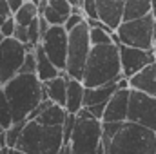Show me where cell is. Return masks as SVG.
I'll use <instances>...</instances> for the list:
<instances>
[{"label":"cell","mask_w":156,"mask_h":154,"mask_svg":"<svg viewBox=\"0 0 156 154\" xmlns=\"http://www.w3.org/2000/svg\"><path fill=\"white\" fill-rule=\"evenodd\" d=\"M104 154H156V134L131 121L102 123Z\"/></svg>","instance_id":"cell-1"},{"label":"cell","mask_w":156,"mask_h":154,"mask_svg":"<svg viewBox=\"0 0 156 154\" xmlns=\"http://www.w3.org/2000/svg\"><path fill=\"white\" fill-rule=\"evenodd\" d=\"M2 93L9 103L13 123L27 121V116L44 100H47L44 83L37 78V75H16L2 87Z\"/></svg>","instance_id":"cell-2"},{"label":"cell","mask_w":156,"mask_h":154,"mask_svg":"<svg viewBox=\"0 0 156 154\" xmlns=\"http://www.w3.org/2000/svg\"><path fill=\"white\" fill-rule=\"evenodd\" d=\"M120 80H123V76H122L120 53H118L116 44L91 47V53L82 75L83 87L93 89L107 83H116Z\"/></svg>","instance_id":"cell-3"},{"label":"cell","mask_w":156,"mask_h":154,"mask_svg":"<svg viewBox=\"0 0 156 154\" xmlns=\"http://www.w3.org/2000/svg\"><path fill=\"white\" fill-rule=\"evenodd\" d=\"M62 145V127H44L37 121H26L15 149L26 154H58Z\"/></svg>","instance_id":"cell-4"},{"label":"cell","mask_w":156,"mask_h":154,"mask_svg":"<svg viewBox=\"0 0 156 154\" xmlns=\"http://www.w3.org/2000/svg\"><path fill=\"white\" fill-rule=\"evenodd\" d=\"M102 147V121L93 118L85 109L76 114L75 131L69 140L71 154H96Z\"/></svg>","instance_id":"cell-5"},{"label":"cell","mask_w":156,"mask_h":154,"mask_svg":"<svg viewBox=\"0 0 156 154\" xmlns=\"http://www.w3.org/2000/svg\"><path fill=\"white\" fill-rule=\"evenodd\" d=\"M154 16L153 13L133 22H122V26L115 31L116 45L134 47L142 51L153 53L154 47Z\"/></svg>","instance_id":"cell-6"},{"label":"cell","mask_w":156,"mask_h":154,"mask_svg":"<svg viewBox=\"0 0 156 154\" xmlns=\"http://www.w3.org/2000/svg\"><path fill=\"white\" fill-rule=\"evenodd\" d=\"M91 53L89 42V26L87 22L80 24L76 29L67 33V60H66V75L71 80L82 82L83 67Z\"/></svg>","instance_id":"cell-7"},{"label":"cell","mask_w":156,"mask_h":154,"mask_svg":"<svg viewBox=\"0 0 156 154\" xmlns=\"http://www.w3.org/2000/svg\"><path fill=\"white\" fill-rule=\"evenodd\" d=\"M127 121L136 123L144 129H149L151 132L156 134V100L131 89Z\"/></svg>","instance_id":"cell-8"},{"label":"cell","mask_w":156,"mask_h":154,"mask_svg":"<svg viewBox=\"0 0 156 154\" xmlns=\"http://www.w3.org/2000/svg\"><path fill=\"white\" fill-rule=\"evenodd\" d=\"M27 51L15 38H4L0 44V82L2 87L20 73Z\"/></svg>","instance_id":"cell-9"},{"label":"cell","mask_w":156,"mask_h":154,"mask_svg":"<svg viewBox=\"0 0 156 154\" xmlns=\"http://www.w3.org/2000/svg\"><path fill=\"white\" fill-rule=\"evenodd\" d=\"M42 51L49 58V62L60 71L66 73V60H67V33L64 27H49L40 42Z\"/></svg>","instance_id":"cell-10"},{"label":"cell","mask_w":156,"mask_h":154,"mask_svg":"<svg viewBox=\"0 0 156 154\" xmlns=\"http://www.w3.org/2000/svg\"><path fill=\"white\" fill-rule=\"evenodd\" d=\"M118 53H120L122 76L125 78V80L133 78L134 75H138L140 71H144L145 67H149L151 64L156 62V58H154L153 53L142 51V49H134V47L118 45Z\"/></svg>","instance_id":"cell-11"},{"label":"cell","mask_w":156,"mask_h":154,"mask_svg":"<svg viewBox=\"0 0 156 154\" xmlns=\"http://www.w3.org/2000/svg\"><path fill=\"white\" fill-rule=\"evenodd\" d=\"M123 0H96L98 22L115 33L123 22Z\"/></svg>","instance_id":"cell-12"},{"label":"cell","mask_w":156,"mask_h":154,"mask_svg":"<svg viewBox=\"0 0 156 154\" xmlns=\"http://www.w3.org/2000/svg\"><path fill=\"white\" fill-rule=\"evenodd\" d=\"M129 87H122L113 94V98L107 102L105 111L102 116V123H122L127 121V111H129Z\"/></svg>","instance_id":"cell-13"},{"label":"cell","mask_w":156,"mask_h":154,"mask_svg":"<svg viewBox=\"0 0 156 154\" xmlns=\"http://www.w3.org/2000/svg\"><path fill=\"white\" fill-rule=\"evenodd\" d=\"M122 87H129L127 80H120L116 83H107V85H100V87H93V89H85L83 91V109H91V107H98V105H107V102L113 98V94Z\"/></svg>","instance_id":"cell-14"},{"label":"cell","mask_w":156,"mask_h":154,"mask_svg":"<svg viewBox=\"0 0 156 154\" xmlns=\"http://www.w3.org/2000/svg\"><path fill=\"white\" fill-rule=\"evenodd\" d=\"M127 83H129V89L147 94L156 100V62L145 67L144 71H140L138 75H134L133 78H129Z\"/></svg>","instance_id":"cell-15"},{"label":"cell","mask_w":156,"mask_h":154,"mask_svg":"<svg viewBox=\"0 0 156 154\" xmlns=\"http://www.w3.org/2000/svg\"><path fill=\"white\" fill-rule=\"evenodd\" d=\"M71 13H73V7L67 0H47V7L42 16L45 18L49 27H64Z\"/></svg>","instance_id":"cell-16"},{"label":"cell","mask_w":156,"mask_h":154,"mask_svg":"<svg viewBox=\"0 0 156 154\" xmlns=\"http://www.w3.org/2000/svg\"><path fill=\"white\" fill-rule=\"evenodd\" d=\"M67 75L62 73L58 78L51 80V82H45L44 83V93H45V98L49 102H53L55 105H60V107H66V94H67Z\"/></svg>","instance_id":"cell-17"},{"label":"cell","mask_w":156,"mask_h":154,"mask_svg":"<svg viewBox=\"0 0 156 154\" xmlns=\"http://www.w3.org/2000/svg\"><path fill=\"white\" fill-rule=\"evenodd\" d=\"M83 83L78 80H67V94H66V113L76 116L83 109Z\"/></svg>","instance_id":"cell-18"},{"label":"cell","mask_w":156,"mask_h":154,"mask_svg":"<svg viewBox=\"0 0 156 154\" xmlns=\"http://www.w3.org/2000/svg\"><path fill=\"white\" fill-rule=\"evenodd\" d=\"M153 13V2L149 0H127L123 4V22L140 20Z\"/></svg>","instance_id":"cell-19"},{"label":"cell","mask_w":156,"mask_h":154,"mask_svg":"<svg viewBox=\"0 0 156 154\" xmlns=\"http://www.w3.org/2000/svg\"><path fill=\"white\" fill-rule=\"evenodd\" d=\"M35 58H37V78H38L42 83L45 82H51L55 78H58L62 73L49 62V58L45 56V53L42 51V47H37L35 49Z\"/></svg>","instance_id":"cell-20"},{"label":"cell","mask_w":156,"mask_h":154,"mask_svg":"<svg viewBox=\"0 0 156 154\" xmlns=\"http://www.w3.org/2000/svg\"><path fill=\"white\" fill-rule=\"evenodd\" d=\"M66 116H67V113H66L64 107L51 103L35 121L40 123V125H44V127H62L64 121H66Z\"/></svg>","instance_id":"cell-21"},{"label":"cell","mask_w":156,"mask_h":154,"mask_svg":"<svg viewBox=\"0 0 156 154\" xmlns=\"http://www.w3.org/2000/svg\"><path fill=\"white\" fill-rule=\"evenodd\" d=\"M15 24L20 27H27L31 22H35L38 18V11H37V4L35 2H24V5L13 15Z\"/></svg>","instance_id":"cell-22"},{"label":"cell","mask_w":156,"mask_h":154,"mask_svg":"<svg viewBox=\"0 0 156 154\" xmlns=\"http://www.w3.org/2000/svg\"><path fill=\"white\" fill-rule=\"evenodd\" d=\"M113 35H115V33L109 31L107 27H104L102 24L96 26V27H89V42H91V47L115 44V42H113Z\"/></svg>","instance_id":"cell-23"},{"label":"cell","mask_w":156,"mask_h":154,"mask_svg":"<svg viewBox=\"0 0 156 154\" xmlns=\"http://www.w3.org/2000/svg\"><path fill=\"white\" fill-rule=\"evenodd\" d=\"M24 125H26V121H22V123H13V125L5 131V147H7V149H15V147H16V143H18V140H20V134H22V131H24Z\"/></svg>","instance_id":"cell-24"},{"label":"cell","mask_w":156,"mask_h":154,"mask_svg":"<svg viewBox=\"0 0 156 154\" xmlns=\"http://www.w3.org/2000/svg\"><path fill=\"white\" fill-rule=\"evenodd\" d=\"M13 125V118H11V109H9V103L0 89V127L4 131H7L9 127Z\"/></svg>","instance_id":"cell-25"},{"label":"cell","mask_w":156,"mask_h":154,"mask_svg":"<svg viewBox=\"0 0 156 154\" xmlns=\"http://www.w3.org/2000/svg\"><path fill=\"white\" fill-rule=\"evenodd\" d=\"M85 22V16H83V13H82V9L80 7H73V13H71V16L67 18V22L64 24V29H66V33H71L73 29H76L80 24H83Z\"/></svg>","instance_id":"cell-26"},{"label":"cell","mask_w":156,"mask_h":154,"mask_svg":"<svg viewBox=\"0 0 156 154\" xmlns=\"http://www.w3.org/2000/svg\"><path fill=\"white\" fill-rule=\"evenodd\" d=\"M82 13L85 16V22L98 20V15H96V0H83L82 2Z\"/></svg>","instance_id":"cell-27"},{"label":"cell","mask_w":156,"mask_h":154,"mask_svg":"<svg viewBox=\"0 0 156 154\" xmlns=\"http://www.w3.org/2000/svg\"><path fill=\"white\" fill-rule=\"evenodd\" d=\"M75 123H76V116H75V114H67V116H66V121H64V125H62L64 145H69L71 134H73V131H75Z\"/></svg>","instance_id":"cell-28"},{"label":"cell","mask_w":156,"mask_h":154,"mask_svg":"<svg viewBox=\"0 0 156 154\" xmlns=\"http://www.w3.org/2000/svg\"><path fill=\"white\" fill-rule=\"evenodd\" d=\"M18 75H37V58H35V53H27L26 54L24 64H22Z\"/></svg>","instance_id":"cell-29"},{"label":"cell","mask_w":156,"mask_h":154,"mask_svg":"<svg viewBox=\"0 0 156 154\" xmlns=\"http://www.w3.org/2000/svg\"><path fill=\"white\" fill-rule=\"evenodd\" d=\"M15 27H16V24H15V18H13V16H9V18H7V20L2 24V27H0V35H2L4 38H13Z\"/></svg>","instance_id":"cell-30"},{"label":"cell","mask_w":156,"mask_h":154,"mask_svg":"<svg viewBox=\"0 0 156 154\" xmlns=\"http://www.w3.org/2000/svg\"><path fill=\"white\" fill-rule=\"evenodd\" d=\"M13 38L16 40V42H20L22 45H27V27L16 26L15 27V33H13Z\"/></svg>","instance_id":"cell-31"},{"label":"cell","mask_w":156,"mask_h":154,"mask_svg":"<svg viewBox=\"0 0 156 154\" xmlns=\"http://www.w3.org/2000/svg\"><path fill=\"white\" fill-rule=\"evenodd\" d=\"M22 5H24V0H7V7H9L11 15H15Z\"/></svg>","instance_id":"cell-32"},{"label":"cell","mask_w":156,"mask_h":154,"mask_svg":"<svg viewBox=\"0 0 156 154\" xmlns=\"http://www.w3.org/2000/svg\"><path fill=\"white\" fill-rule=\"evenodd\" d=\"M38 31H40V38H44V35L49 31V24L45 22L44 16H38Z\"/></svg>","instance_id":"cell-33"},{"label":"cell","mask_w":156,"mask_h":154,"mask_svg":"<svg viewBox=\"0 0 156 154\" xmlns=\"http://www.w3.org/2000/svg\"><path fill=\"white\" fill-rule=\"evenodd\" d=\"M58 154H71L69 145H62V149H60V152H58Z\"/></svg>","instance_id":"cell-34"},{"label":"cell","mask_w":156,"mask_h":154,"mask_svg":"<svg viewBox=\"0 0 156 154\" xmlns=\"http://www.w3.org/2000/svg\"><path fill=\"white\" fill-rule=\"evenodd\" d=\"M7 154H26V152H22V151H18V149H9Z\"/></svg>","instance_id":"cell-35"},{"label":"cell","mask_w":156,"mask_h":154,"mask_svg":"<svg viewBox=\"0 0 156 154\" xmlns=\"http://www.w3.org/2000/svg\"><path fill=\"white\" fill-rule=\"evenodd\" d=\"M153 54H154V58H156V40H154V47H153Z\"/></svg>","instance_id":"cell-36"},{"label":"cell","mask_w":156,"mask_h":154,"mask_svg":"<svg viewBox=\"0 0 156 154\" xmlns=\"http://www.w3.org/2000/svg\"><path fill=\"white\" fill-rule=\"evenodd\" d=\"M2 42H4V37H2V35H0V44H2Z\"/></svg>","instance_id":"cell-37"},{"label":"cell","mask_w":156,"mask_h":154,"mask_svg":"<svg viewBox=\"0 0 156 154\" xmlns=\"http://www.w3.org/2000/svg\"><path fill=\"white\" fill-rule=\"evenodd\" d=\"M0 89H2V82H0Z\"/></svg>","instance_id":"cell-38"}]
</instances>
